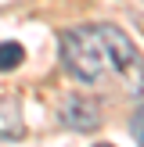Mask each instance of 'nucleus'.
I'll return each mask as SVG.
<instances>
[{
	"label": "nucleus",
	"mask_w": 144,
	"mask_h": 147,
	"mask_svg": "<svg viewBox=\"0 0 144 147\" xmlns=\"http://www.w3.org/2000/svg\"><path fill=\"white\" fill-rule=\"evenodd\" d=\"M61 65L79 83H97L105 76V65H112V61H108V50H105V40H101L97 25L61 32Z\"/></svg>",
	"instance_id": "f257e3e1"
},
{
	"label": "nucleus",
	"mask_w": 144,
	"mask_h": 147,
	"mask_svg": "<svg viewBox=\"0 0 144 147\" xmlns=\"http://www.w3.org/2000/svg\"><path fill=\"white\" fill-rule=\"evenodd\" d=\"M97 32H101V40H105L108 61H112L115 72L130 83V93L141 97V93H144V57H141V50L130 43V36L122 32V29L108 25V22H105V25H97Z\"/></svg>",
	"instance_id": "f03ea898"
},
{
	"label": "nucleus",
	"mask_w": 144,
	"mask_h": 147,
	"mask_svg": "<svg viewBox=\"0 0 144 147\" xmlns=\"http://www.w3.org/2000/svg\"><path fill=\"white\" fill-rule=\"evenodd\" d=\"M61 122H65L69 129H76V133H90V129L101 126V108L94 104L90 97L72 93V97L61 100Z\"/></svg>",
	"instance_id": "7ed1b4c3"
},
{
	"label": "nucleus",
	"mask_w": 144,
	"mask_h": 147,
	"mask_svg": "<svg viewBox=\"0 0 144 147\" xmlns=\"http://www.w3.org/2000/svg\"><path fill=\"white\" fill-rule=\"evenodd\" d=\"M25 126H22V108L14 97L0 100V140H22Z\"/></svg>",
	"instance_id": "20e7f679"
},
{
	"label": "nucleus",
	"mask_w": 144,
	"mask_h": 147,
	"mask_svg": "<svg viewBox=\"0 0 144 147\" xmlns=\"http://www.w3.org/2000/svg\"><path fill=\"white\" fill-rule=\"evenodd\" d=\"M22 61H25V47L22 43H14V40L0 43V72H14Z\"/></svg>",
	"instance_id": "39448f33"
},
{
	"label": "nucleus",
	"mask_w": 144,
	"mask_h": 147,
	"mask_svg": "<svg viewBox=\"0 0 144 147\" xmlns=\"http://www.w3.org/2000/svg\"><path fill=\"white\" fill-rule=\"evenodd\" d=\"M130 133H133V140L144 147V104L137 108L133 115H130Z\"/></svg>",
	"instance_id": "423d86ee"
},
{
	"label": "nucleus",
	"mask_w": 144,
	"mask_h": 147,
	"mask_svg": "<svg viewBox=\"0 0 144 147\" xmlns=\"http://www.w3.org/2000/svg\"><path fill=\"white\" fill-rule=\"evenodd\" d=\"M94 147H112V144H94Z\"/></svg>",
	"instance_id": "0eeeda50"
}]
</instances>
